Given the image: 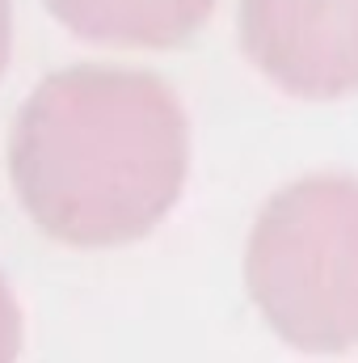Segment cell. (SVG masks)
<instances>
[{"instance_id": "8992f818", "label": "cell", "mask_w": 358, "mask_h": 363, "mask_svg": "<svg viewBox=\"0 0 358 363\" xmlns=\"http://www.w3.org/2000/svg\"><path fill=\"white\" fill-rule=\"evenodd\" d=\"M8 38H13V13H8V0H0V72L8 64Z\"/></svg>"}, {"instance_id": "3957f363", "label": "cell", "mask_w": 358, "mask_h": 363, "mask_svg": "<svg viewBox=\"0 0 358 363\" xmlns=\"http://www.w3.org/2000/svg\"><path fill=\"white\" fill-rule=\"evenodd\" d=\"M241 47L291 97H346L358 89V0H241Z\"/></svg>"}, {"instance_id": "5b68a950", "label": "cell", "mask_w": 358, "mask_h": 363, "mask_svg": "<svg viewBox=\"0 0 358 363\" xmlns=\"http://www.w3.org/2000/svg\"><path fill=\"white\" fill-rule=\"evenodd\" d=\"M17 351H21V308L0 274V363H17Z\"/></svg>"}, {"instance_id": "6da1fadb", "label": "cell", "mask_w": 358, "mask_h": 363, "mask_svg": "<svg viewBox=\"0 0 358 363\" xmlns=\"http://www.w3.org/2000/svg\"><path fill=\"white\" fill-rule=\"evenodd\" d=\"M190 123L178 93L139 68L76 64L25 97L8 174L25 216L55 241L110 250L152 233L181 199Z\"/></svg>"}, {"instance_id": "7a4b0ae2", "label": "cell", "mask_w": 358, "mask_h": 363, "mask_svg": "<svg viewBox=\"0 0 358 363\" xmlns=\"http://www.w3.org/2000/svg\"><path fill=\"white\" fill-rule=\"evenodd\" d=\"M245 283L287 347L358 351V178L312 174L282 186L253 224Z\"/></svg>"}, {"instance_id": "277c9868", "label": "cell", "mask_w": 358, "mask_h": 363, "mask_svg": "<svg viewBox=\"0 0 358 363\" xmlns=\"http://www.w3.org/2000/svg\"><path fill=\"white\" fill-rule=\"evenodd\" d=\"M59 26L101 47L165 51L185 43L215 9V0H47Z\"/></svg>"}]
</instances>
